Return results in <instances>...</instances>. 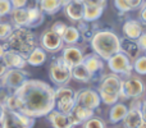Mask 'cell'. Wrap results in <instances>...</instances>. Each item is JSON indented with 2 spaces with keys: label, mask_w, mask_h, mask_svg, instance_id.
Returning <instances> with one entry per match:
<instances>
[{
  "label": "cell",
  "mask_w": 146,
  "mask_h": 128,
  "mask_svg": "<svg viewBox=\"0 0 146 128\" xmlns=\"http://www.w3.org/2000/svg\"><path fill=\"white\" fill-rule=\"evenodd\" d=\"M54 100L56 110L68 114L76 105V91L67 85L58 86L54 90Z\"/></svg>",
  "instance_id": "cell-8"
},
{
  "label": "cell",
  "mask_w": 146,
  "mask_h": 128,
  "mask_svg": "<svg viewBox=\"0 0 146 128\" xmlns=\"http://www.w3.org/2000/svg\"><path fill=\"white\" fill-rule=\"evenodd\" d=\"M10 4L13 8H23L27 7L28 0H10Z\"/></svg>",
  "instance_id": "cell-39"
},
{
  "label": "cell",
  "mask_w": 146,
  "mask_h": 128,
  "mask_svg": "<svg viewBox=\"0 0 146 128\" xmlns=\"http://www.w3.org/2000/svg\"><path fill=\"white\" fill-rule=\"evenodd\" d=\"M46 117H48L49 123H50L54 128H72L68 114L62 113V111L56 110L55 108H54Z\"/></svg>",
  "instance_id": "cell-20"
},
{
  "label": "cell",
  "mask_w": 146,
  "mask_h": 128,
  "mask_svg": "<svg viewBox=\"0 0 146 128\" xmlns=\"http://www.w3.org/2000/svg\"><path fill=\"white\" fill-rule=\"evenodd\" d=\"M38 1V9L48 15L56 14L59 10L63 8L62 0H37Z\"/></svg>",
  "instance_id": "cell-26"
},
{
  "label": "cell",
  "mask_w": 146,
  "mask_h": 128,
  "mask_svg": "<svg viewBox=\"0 0 146 128\" xmlns=\"http://www.w3.org/2000/svg\"><path fill=\"white\" fill-rule=\"evenodd\" d=\"M82 63L86 65V68H87L94 76H95L96 80H100L99 77L103 76V70H104V67H105V63H104L103 58H100V56L95 53H91V54H88V55L83 56Z\"/></svg>",
  "instance_id": "cell-15"
},
{
  "label": "cell",
  "mask_w": 146,
  "mask_h": 128,
  "mask_svg": "<svg viewBox=\"0 0 146 128\" xmlns=\"http://www.w3.org/2000/svg\"><path fill=\"white\" fill-rule=\"evenodd\" d=\"M83 4L86 5H95V7H100V8H106L108 0H83Z\"/></svg>",
  "instance_id": "cell-37"
},
{
  "label": "cell",
  "mask_w": 146,
  "mask_h": 128,
  "mask_svg": "<svg viewBox=\"0 0 146 128\" xmlns=\"http://www.w3.org/2000/svg\"><path fill=\"white\" fill-rule=\"evenodd\" d=\"M126 1V4L128 5V8H129V10H137L140 7H141L142 4L145 3V0H124Z\"/></svg>",
  "instance_id": "cell-35"
},
{
  "label": "cell",
  "mask_w": 146,
  "mask_h": 128,
  "mask_svg": "<svg viewBox=\"0 0 146 128\" xmlns=\"http://www.w3.org/2000/svg\"><path fill=\"white\" fill-rule=\"evenodd\" d=\"M12 30H13V26L10 23L0 22V40H5Z\"/></svg>",
  "instance_id": "cell-32"
},
{
  "label": "cell",
  "mask_w": 146,
  "mask_h": 128,
  "mask_svg": "<svg viewBox=\"0 0 146 128\" xmlns=\"http://www.w3.org/2000/svg\"><path fill=\"white\" fill-rule=\"evenodd\" d=\"M72 78H74L76 81L82 83H88L91 81L96 80L95 76L86 68V65L83 63H80L74 67H72Z\"/></svg>",
  "instance_id": "cell-23"
},
{
  "label": "cell",
  "mask_w": 146,
  "mask_h": 128,
  "mask_svg": "<svg viewBox=\"0 0 146 128\" xmlns=\"http://www.w3.org/2000/svg\"><path fill=\"white\" fill-rule=\"evenodd\" d=\"M8 69V67L5 65V63H4V60H3V58H0V77H1L3 74L5 73V70Z\"/></svg>",
  "instance_id": "cell-41"
},
{
  "label": "cell",
  "mask_w": 146,
  "mask_h": 128,
  "mask_svg": "<svg viewBox=\"0 0 146 128\" xmlns=\"http://www.w3.org/2000/svg\"><path fill=\"white\" fill-rule=\"evenodd\" d=\"M46 59H48V54L41 46H35L30 53L26 55V60L27 64L32 65V67H40V65L45 64Z\"/></svg>",
  "instance_id": "cell-22"
},
{
  "label": "cell",
  "mask_w": 146,
  "mask_h": 128,
  "mask_svg": "<svg viewBox=\"0 0 146 128\" xmlns=\"http://www.w3.org/2000/svg\"><path fill=\"white\" fill-rule=\"evenodd\" d=\"M131 106H128L126 117L122 121L123 127L127 128H144L146 126L145 101L140 99H132Z\"/></svg>",
  "instance_id": "cell-6"
},
{
  "label": "cell",
  "mask_w": 146,
  "mask_h": 128,
  "mask_svg": "<svg viewBox=\"0 0 146 128\" xmlns=\"http://www.w3.org/2000/svg\"><path fill=\"white\" fill-rule=\"evenodd\" d=\"M91 49L104 60H108L111 55L121 51L119 36L110 30H98L90 40Z\"/></svg>",
  "instance_id": "cell-2"
},
{
  "label": "cell",
  "mask_w": 146,
  "mask_h": 128,
  "mask_svg": "<svg viewBox=\"0 0 146 128\" xmlns=\"http://www.w3.org/2000/svg\"><path fill=\"white\" fill-rule=\"evenodd\" d=\"M12 4L10 0H0V17H5L12 10Z\"/></svg>",
  "instance_id": "cell-33"
},
{
  "label": "cell",
  "mask_w": 146,
  "mask_h": 128,
  "mask_svg": "<svg viewBox=\"0 0 146 128\" xmlns=\"http://www.w3.org/2000/svg\"><path fill=\"white\" fill-rule=\"evenodd\" d=\"M81 126L85 127V128H105L106 123L103 118H100V117H95V114H94L92 117H90L88 119H86Z\"/></svg>",
  "instance_id": "cell-31"
},
{
  "label": "cell",
  "mask_w": 146,
  "mask_h": 128,
  "mask_svg": "<svg viewBox=\"0 0 146 128\" xmlns=\"http://www.w3.org/2000/svg\"><path fill=\"white\" fill-rule=\"evenodd\" d=\"M76 27H77L78 31H80L81 38L85 41H88V42H90V40L92 38V36L95 35V32L98 31V27H96L95 23L87 22V21H83V19L78 21Z\"/></svg>",
  "instance_id": "cell-25"
},
{
  "label": "cell",
  "mask_w": 146,
  "mask_h": 128,
  "mask_svg": "<svg viewBox=\"0 0 146 128\" xmlns=\"http://www.w3.org/2000/svg\"><path fill=\"white\" fill-rule=\"evenodd\" d=\"M127 111H128V106L123 103H114L111 105L110 110H109V122L111 124L121 123L123 121V118L126 117Z\"/></svg>",
  "instance_id": "cell-24"
},
{
  "label": "cell",
  "mask_w": 146,
  "mask_h": 128,
  "mask_svg": "<svg viewBox=\"0 0 146 128\" xmlns=\"http://www.w3.org/2000/svg\"><path fill=\"white\" fill-rule=\"evenodd\" d=\"M28 78H30V73L26 72L25 69L8 68L4 74L0 77V82H1V87L5 88L8 92H14Z\"/></svg>",
  "instance_id": "cell-9"
},
{
  "label": "cell",
  "mask_w": 146,
  "mask_h": 128,
  "mask_svg": "<svg viewBox=\"0 0 146 128\" xmlns=\"http://www.w3.org/2000/svg\"><path fill=\"white\" fill-rule=\"evenodd\" d=\"M76 104L83 106V108L95 110L100 106L101 100L98 91L92 90V88H83V90L76 92Z\"/></svg>",
  "instance_id": "cell-13"
},
{
  "label": "cell",
  "mask_w": 146,
  "mask_h": 128,
  "mask_svg": "<svg viewBox=\"0 0 146 128\" xmlns=\"http://www.w3.org/2000/svg\"><path fill=\"white\" fill-rule=\"evenodd\" d=\"M136 44L140 48V50H141L142 53H145L146 51V33L145 32H142L141 35L136 38Z\"/></svg>",
  "instance_id": "cell-36"
},
{
  "label": "cell",
  "mask_w": 146,
  "mask_h": 128,
  "mask_svg": "<svg viewBox=\"0 0 146 128\" xmlns=\"http://www.w3.org/2000/svg\"><path fill=\"white\" fill-rule=\"evenodd\" d=\"M145 91L144 81L137 76H128L121 83V99L129 100V99H140L142 97Z\"/></svg>",
  "instance_id": "cell-10"
},
{
  "label": "cell",
  "mask_w": 146,
  "mask_h": 128,
  "mask_svg": "<svg viewBox=\"0 0 146 128\" xmlns=\"http://www.w3.org/2000/svg\"><path fill=\"white\" fill-rule=\"evenodd\" d=\"M60 51H62L60 56L63 58V60L66 62L71 68L74 67V65H77V64H80V63H82L83 56H85L82 49L78 48L77 45L63 46Z\"/></svg>",
  "instance_id": "cell-14"
},
{
  "label": "cell",
  "mask_w": 146,
  "mask_h": 128,
  "mask_svg": "<svg viewBox=\"0 0 146 128\" xmlns=\"http://www.w3.org/2000/svg\"><path fill=\"white\" fill-rule=\"evenodd\" d=\"M119 45H121V51L126 54L131 60H135L139 55L144 54L137 46L136 40H131L128 37H119Z\"/></svg>",
  "instance_id": "cell-19"
},
{
  "label": "cell",
  "mask_w": 146,
  "mask_h": 128,
  "mask_svg": "<svg viewBox=\"0 0 146 128\" xmlns=\"http://www.w3.org/2000/svg\"><path fill=\"white\" fill-rule=\"evenodd\" d=\"M139 9H140V22H141L142 25H145V23H146V14H145V12H146V4H145V3L139 8Z\"/></svg>",
  "instance_id": "cell-40"
},
{
  "label": "cell",
  "mask_w": 146,
  "mask_h": 128,
  "mask_svg": "<svg viewBox=\"0 0 146 128\" xmlns=\"http://www.w3.org/2000/svg\"><path fill=\"white\" fill-rule=\"evenodd\" d=\"M49 77L56 86L68 85L72 80V68L63 60L62 56H56L49 65Z\"/></svg>",
  "instance_id": "cell-7"
},
{
  "label": "cell",
  "mask_w": 146,
  "mask_h": 128,
  "mask_svg": "<svg viewBox=\"0 0 146 128\" xmlns=\"http://www.w3.org/2000/svg\"><path fill=\"white\" fill-rule=\"evenodd\" d=\"M103 13H104V8L95 7V5H86L85 4L82 19L87 21V22H96V21L103 15Z\"/></svg>",
  "instance_id": "cell-29"
},
{
  "label": "cell",
  "mask_w": 146,
  "mask_h": 128,
  "mask_svg": "<svg viewBox=\"0 0 146 128\" xmlns=\"http://www.w3.org/2000/svg\"><path fill=\"white\" fill-rule=\"evenodd\" d=\"M17 110L32 118L46 117L54 108V88L41 80H26L14 91Z\"/></svg>",
  "instance_id": "cell-1"
},
{
  "label": "cell",
  "mask_w": 146,
  "mask_h": 128,
  "mask_svg": "<svg viewBox=\"0 0 146 128\" xmlns=\"http://www.w3.org/2000/svg\"><path fill=\"white\" fill-rule=\"evenodd\" d=\"M124 37H128L131 40H136L142 32H144V25L137 19H128L122 26Z\"/></svg>",
  "instance_id": "cell-18"
},
{
  "label": "cell",
  "mask_w": 146,
  "mask_h": 128,
  "mask_svg": "<svg viewBox=\"0 0 146 128\" xmlns=\"http://www.w3.org/2000/svg\"><path fill=\"white\" fill-rule=\"evenodd\" d=\"M121 83L122 78L115 73L101 76L99 87L96 90L101 103L105 105H113L114 103L121 100Z\"/></svg>",
  "instance_id": "cell-4"
},
{
  "label": "cell",
  "mask_w": 146,
  "mask_h": 128,
  "mask_svg": "<svg viewBox=\"0 0 146 128\" xmlns=\"http://www.w3.org/2000/svg\"><path fill=\"white\" fill-rule=\"evenodd\" d=\"M36 123V118L28 117L18 110L8 109L4 106L0 118V127L3 128H32Z\"/></svg>",
  "instance_id": "cell-5"
},
{
  "label": "cell",
  "mask_w": 146,
  "mask_h": 128,
  "mask_svg": "<svg viewBox=\"0 0 146 128\" xmlns=\"http://www.w3.org/2000/svg\"><path fill=\"white\" fill-rule=\"evenodd\" d=\"M28 8V25L27 27L36 28L41 26L45 19V14L38 9V7H27Z\"/></svg>",
  "instance_id": "cell-28"
},
{
  "label": "cell",
  "mask_w": 146,
  "mask_h": 128,
  "mask_svg": "<svg viewBox=\"0 0 146 128\" xmlns=\"http://www.w3.org/2000/svg\"><path fill=\"white\" fill-rule=\"evenodd\" d=\"M0 88H1V82H0Z\"/></svg>",
  "instance_id": "cell-44"
},
{
  "label": "cell",
  "mask_w": 146,
  "mask_h": 128,
  "mask_svg": "<svg viewBox=\"0 0 146 128\" xmlns=\"http://www.w3.org/2000/svg\"><path fill=\"white\" fill-rule=\"evenodd\" d=\"M114 5H115V8L121 13L131 12V10H129V8H128V5L126 4V1H124V0H114Z\"/></svg>",
  "instance_id": "cell-38"
},
{
  "label": "cell",
  "mask_w": 146,
  "mask_h": 128,
  "mask_svg": "<svg viewBox=\"0 0 146 128\" xmlns=\"http://www.w3.org/2000/svg\"><path fill=\"white\" fill-rule=\"evenodd\" d=\"M1 58L8 68L25 69L26 65H27L26 55H23V54H21V53H17V51H14V50H10V49H8V50L5 51Z\"/></svg>",
  "instance_id": "cell-16"
},
{
  "label": "cell",
  "mask_w": 146,
  "mask_h": 128,
  "mask_svg": "<svg viewBox=\"0 0 146 128\" xmlns=\"http://www.w3.org/2000/svg\"><path fill=\"white\" fill-rule=\"evenodd\" d=\"M40 46L46 51V53L55 54L58 51L62 50V48L64 46L63 38L60 35H58L56 32H54L51 28L44 31L40 36Z\"/></svg>",
  "instance_id": "cell-12"
},
{
  "label": "cell",
  "mask_w": 146,
  "mask_h": 128,
  "mask_svg": "<svg viewBox=\"0 0 146 128\" xmlns=\"http://www.w3.org/2000/svg\"><path fill=\"white\" fill-rule=\"evenodd\" d=\"M51 30L54 31V32H56L58 35H63V32H64V30L67 28V25L64 22H62V21H58V22H55L53 26H51Z\"/></svg>",
  "instance_id": "cell-34"
},
{
  "label": "cell",
  "mask_w": 146,
  "mask_h": 128,
  "mask_svg": "<svg viewBox=\"0 0 146 128\" xmlns=\"http://www.w3.org/2000/svg\"><path fill=\"white\" fill-rule=\"evenodd\" d=\"M132 69L133 72H136L137 74L144 76L146 74V56L145 54L139 55L135 60H132Z\"/></svg>",
  "instance_id": "cell-30"
},
{
  "label": "cell",
  "mask_w": 146,
  "mask_h": 128,
  "mask_svg": "<svg viewBox=\"0 0 146 128\" xmlns=\"http://www.w3.org/2000/svg\"><path fill=\"white\" fill-rule=\"evenodd\" d=\"M8 50V45L5 42H3V44H0V58H1L3 55H4V53Z\"/></svg>",
  "instance_id": "cell-42"
},
{
  "label": "cell",
  "mask_w": 146,
  "mask_h": 128,
  "mask_svg": "<svg viewBox=\"0 0 146 128\" xmlns=\"http://www.w3.org/2000/svg\"><path fill=\"white\" fill-rule=\"evenodd\" d=\"M8 49L27 55L36 46V37L30 27H13L8 37L5 38Z\"/></svg>",
  "instance_id": "cell-3"
},
{
  "label": "cell",
  "mask_w": 146,
  "mask_h": 128,
  "mask_svg": "<svg viewBox=\"0 0 146 128\" xmlns=\"http://www.w3.org/2000/svg\"><path fill=\"white\" fill-rule=\"evenodd\" d=\"M3 109H4V105H3V103H0V118H1V114H3Z\"/></svg>",
  "instance_id": "cell-43"
},
{
  "label": "cell",
  "mask_w": 146,
  "mask_h": 128,
  "mask_svg": "<svg viewBox=\"0 0 146 128\" xmlns=\"http://www.w3.org/2000/svg\"><path fill=\"white\" fill-rule=\"evenodd\" d=\"M105 62L108 63V68L111 70V73H115L119 77H128L133 72L132 60L122 51L115 53Z\"/></svg>",
  "instance_id": "cell-11"
},
{
  "label": "cell",
  "mask_w": 146,
  "mask_h": 128,
  "mask_svg": "<svg viewBox=\"0 0 146 128\" xmlns=\"http://www.w3.org/2000/svg\"><path fill=\"white\" fill-rule=\"evenodd\" d=\"M62 38H63V42L67 45H77L82 41L81 33L76 26H67V28L62 35Z\"/></svg>",
  "instance_id": "cell-27"
},
{
  "label": "cell",
  "mask_w": 146,
  "mask_h": 128,
  "mask_svg": "<svg viewBox=\"0 0 146 128\" xmlns=\"http://www.w3.org/2000/svg\"><path fill=\"white\" fill-rule=\"evenodd\" d=\"M66 15L72 21V22L77 23L83 18V9H85V4L83 1H78V0H69L66 5L63 7Z\"/></svg>",
  "instance_id": "cell-17"
},
{
  "label": "cell",
  "mask_w": 146,
  "mask_h": 128,
  "mask_svg": "<svg viewBox=\"0 0 146 128\" xmlns=\"http://www.w3.org/2000/svg\"><path fill=\"white\" fill-rule=\"evenodd\" d=\"M78 1H83V0H78Z\"/></svg>",
  "instance_id": "cell-45"
},
{
  "label": "cell",
  "mask_w": 146,
  "mask_h": 128,
  "mask_svg": "<svg viewBox=\"0 0 146 128\" xmlns=\"http://www.w3.org/2000/svg\"><path fill=\"white\" fill-rule=\"evenodd\" d=\"M10 18H12L13 27H27L28 25V8H12L10 10Z\"/></svg>",
  "instance_id": "cell-21"
}]
</instances>
